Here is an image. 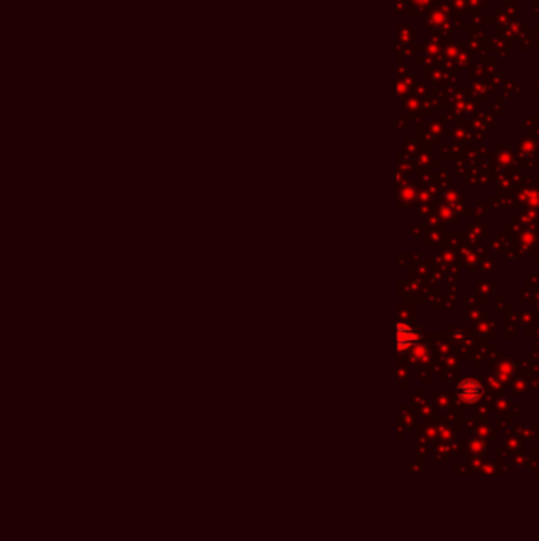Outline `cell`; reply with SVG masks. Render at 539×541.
<instances>
[{"label":"cell","instance_id":"obj_1","mask_svg":"<svg viewBox=\"0 0 539 541\" xmlns=\"http://www.w3.org/2000/svg\"><path fill=\"white\" fill-rule=\"evenodd\" d=\"M457 394L460 399L466 400V402H473L476 400L481 394H482V388L478 381L474 380H465L459 385L457 388Z\"/></svg>","mask_w":539,"mask_h":541},{"label":"cell","instance_id":"obj_2","mask_svg":"<svg viewBox=\"0 0 539 541\" xmlns=\"http://www.w3.org/2000/svg\"><path fill=\"white\" fill-rule=\"evenodd\" d=\"M416 340V336L413 334V331L409 329L406 324H399L397 326V345L400 350H405L408 347H411Z\"/></svg>","mask_w":539,"mask_h":541}]
</instances>
